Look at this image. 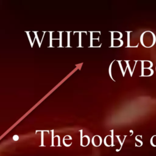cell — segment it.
I'll return each mask as SVG.
<instances>
[{
  "label": "cell",
  "instance_id": "5b68a950",
  "mask_svg": "<svg viewBox=\"0 0 156 156\" xmlns=\"http://www.w3.org/2000/svg\"><path fill=\"white\" fill-rule=\"evenodd\" d=\"M123 41L121 39H111V45L110 48H119L121 47L123 45Z\"/></svg>",
  "mask_w": 156,
  "mask_h": 156
},
{
  "label": "cell",
  "instance_id": "277c9868",
  "mask_svg": "<svg viewBox=\"0 0 156 156\" xmlns=\"http://www.w3.org/2000/svg\"><path fill=\"white\" fill-rule=\"evenodd\" d=\"M80 145L85 147L87 146V145L89 144L90 141V137L88 135H84L83 136H82V130H80Z\"/></svg>",
  "mask_w": 156,
  "mask_h": 156
},
{
  "label": "cell",
  "instance_id": "8fae6325",
  "mask_svg": "<svg viewBox=\"0 0 156 156\" xmlns=\"http://www.w3.org/2000/svg\"><path fill=\"white\" fill-rule=\"evenodd\" d=\"M79 33V45L78 47H82V32H78Z\"/></svg>",
  "mask_w": 156,
  "mask_h": 156
},
{
  "label": "cell",
  "instance_id": "8992f818",
  "mask_svg": "<svg viewBox=\"0 0 156 156\" xmlns=\"http://www.w3.org/2000/svg\"><path fill=\"white\" fill-rule=\"evenodd\" d=\"M91 142L94 146L98 147L102 143V138L99 135H95L92 138Z\"/></svg>",
  "mask_w": 156,
  "mask_h": 156
},
{
  "label": "cell",
  "instance_id": "3957f363",
  "mask_svg": "<svg viewBox=\"0 0 156 156\" xmlns=\"http://www.w3.org/2000/svg\"><path fill=\"white\" fill-rule=\"evenodd\" d=\"M113 130H111L112 135H107L104 138V144L107 146H114L113 144Z\"/></svg>",
  "mask_w": 156,
  "mask_h": 156
},
{
  "label": "cell",
  "instance_id": "9c48e42d",
  "mask_svg": "<svg viewBox=\"0 0 156 156\" xmlns=\"http://www.w3.org/2000/svg\"><path fill=\"white\" fill-rule=\"evenodd\" d=\"M114 62H115V60H113V61L110 63V65L109 69H108V73H109V76H110L111 79H112L113 80L115 81V80L113 79V76H112V65H113V63Z\"/></svg>",
  "mask_w": 156,
  "mask_h": 156
},
{
  "label": "cell",
  "instance_id": "7a4b0ae2",
  "mask_svg": "<svg viewBox=\"0 0 156 156\" xmlns=\"http://www.w3.org/2000/svg\"><path fill=\"white\" fill-rule=\"evenodd\" d=\"M154 74V70L149 68H143L141 66V74L140 77H148L151 76Z\"/></svg>",
  "mask_w": 156,
  "mask_h": 156
},
{
  "label": "cell",
  "instance_id": "52a82bcc",
  "mask_svg": "<svg viewBox=\"0 0 156 156\" xmlns=\"http://www.w3.org/2000/svg\"><path fill=\"white\" fill-rule=\"evenodd\" d=\"M111 39H121L122 37V34L119 31H110Z\"/></svg>",
  "mask_w": 156,
  "mask_h": 156
},
{
  "label": "cell",
  "instance_id": "ba28073f",
  "mask_svg": "<svg viewBox=\"0 0 156 156\" xmlns=\"http://www.w3.org/2000/svg\"><path fill=\"white\" fill-rule=\"evenodd\" d=\"M124 62H125V63H126V66H127L128 69H129L130 75V76L132 77V75H133V73H132V70H131L130 66V65H129V60H124Z\"/></svg>",
  "mask_w": 156,
  "mask_h": 156
},
{
  "label": "cell",
  "instance_id": "7c38bea8",
  "mask_svg": "<svg viewBox=\"0 0 156 156\" xmlns=\"http://www.w3.org/2000/svg\"><path fill=\"white\" fill-rule=\"evenodd\" d=\"M118 64H119V66L120 67V70L122 73V76L124 77L125 76V73H124V69H123V68H122V64H121V60H118Z\"/></svg>",
  "mask_w": 156,
  "mask_h": 156
},
{
  "label": "cell",
  "instance_id": "30bf717a",
  "mask_svg": "<svg viewBox=\"0 0 156 156\" xmlns=\"http://www.w3.org/2000/svg\"><path fill=\"white\" fill-rule=\"evenodd\" d=\"M151 143L153 146H156V135L152 136L151 139Z\"/></svg>",
  "mask_w": 156,
  "mask_h": 156
},
{
  "label": "cell",
  "instance_id": "6da1fadb",
  "mask_svg": "<svg viewBox=\"0 0 156 156\" xmlns=\"http://www.w3.org/2000/svg\"><path fill=\"white\" fill-rule=\"evenodd\" d=\"M140 41L143 46L146 48L152 47L156 42V37L154 33L150 30H146L140 36Z\"/></svg>",
  "mask_w": 156,
  "mask_h": 156
}]
</instances>
